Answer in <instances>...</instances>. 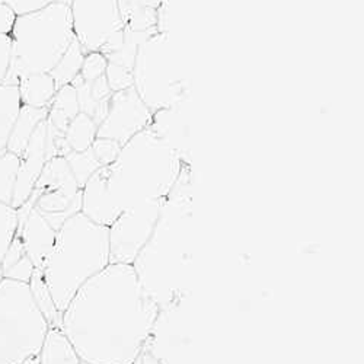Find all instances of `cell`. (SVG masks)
Returning <instances> with one entry per match:
<instances>
[{"label": "cell", "mask_w": 364, "mask_h": 364, "mask_svg": "<svg viewBox=\"0 0 364 364\" xmlns=\"http://www.w3.org/2000/svg\"><path fill=\"white\" fill-rule=\"evenodd\" d=\"M72 25L83 51H100L104 44L124 28L117 0H70Z\"/></svg>", "instance_id": "30bf717a"}, {"label": "cell", "mask_w": 364, "mask_h": 364, "mask_svg": "<svg viewBox=\"0 0 364 364\" xmlns=\"http://www.w3.org/2000/svg\"><path fill=\"white\" fill-rule=\"evenodd\" d=\"M18 210L9 204L0 203V268L18 230Z\"/></svg>", "instance_id": "d4e9b609"}, {"label": "cell", "mask_w": 364, "mask_h": 364, "mask_svg": "<svg viewBox=\"0 0 364 364\" xmlns=\"http://www.w3.org/2000/svg\"><path fill=\"white\" fill-rule=\"evenodd\" d=\"M4 2L15 12V15H25L29 12L40 11L55 0H4Z\"/></svg>", "instance_id": "f546056e"}, {"label": "cell", "mask_w": 364, "mask_h": 364, "mask_svg": "<svg viewBox=\"0 0 364 364\" xmlns=\"http://www.w3.org/2000/svg\"><path fill=\"white\" fill-rule=\"evenodd\" d=\"M18 89L22 105L34 108H48L57 92V86L50 73L25 76L19 80Z\"/></svg>", "instance_id": "2e32d148"}, {"label": "cell", "mask_w": 364, "mask_h": 364, "mask_svg": "<svg viewBox=\"0 0 364 364\" xmlns=\"http://www.w3.org/2000/svg\"><path fill=\"white\" fill-rule=\"evenodd\" d=\"M98 124L89 115L79 112L66 129L65 140L72 151H85L90 149L97 139Z\"/></svg>", "instance_id": "ffe728a7"}, {"label": "cell", "mask_w": 364, "mask_h": 364, "mask_svg": "<svg viewBox=\"0 0 364 364\" xmlns=\"http://www.w3.org/2000/svg\"><path fill=\"white\" fill-rule=\"evenodd\" d=\"M38 364H83L62 328H48L38 354Z\"/></svg>", "instance_id": "e0dca14e"}, {"label": "cell", "mask_w": 364, "mask_h": 364, "mask_svg": "<svg viewBox=\"0 0 364 364\" xmlns=\"http://www.w3.org/2000/svg\"><path fill=\"white\" fill-rule=\"evenodd\" d=\"M191 173L188 164L166 197L151 236L133 267L141 287L164 312L178 300L188 259L191 222Z\"/></svg>", "instance_id": "3957f363"}, {"label": "cell", "mask_w": 364, "mask_h": 364, "mask_svg": "<svg viewBox=\"0 0 364 364\" xmlns=\"http://www.w3.org/2000/svg\"><path fill=\"white\" fill-rule=\"evenodd\" d=\"M11 51H12L11 36L0 34V85L5 83V79L9 73Z\"/></svg>", "instance_id": "4dcf8cb0"}, {"label": "cell", "mask_w": 364, "mask_h": 364, "mask_svg": "<svg viewBox=\"0 0 364 364\" xmlns=\"http://www.w3.org/2000/svg\"><path fill=\"white\" fill-rule=\"evenodd\" d=\"M85 55L86 53L75 38L70 47L68 48V51L63 54L62 58L58 60V63L50 72L57 89L70 85L79 76Z\"/></svg>", "instance_id": "7402d4cb"}, {"label": "cell", "mask_w": 364, "mask_h": 364, "mask_svg": "<svg viewBox=\"0 0 364 364\" xmlns=\"http://www.w3.org/2000/svg\"><path fill=\"white\" fill-rule=\"evenodd\" d=\"M18 85H0V155L8 151V141L21 109Z\"/></svg>", "instance_id": "d6986e66"}, {"label": "cell", "mask_w": 364, "mask_h": 364, "mask_svg": "<svg viewBox=\"0 0 364 364\" xmlns=\"http://www.w3.org/2000/svg\"><path fill=\"white\" fill-rule=\"evenodd\" d=\"M28 200L55 230L69 218L80 213L82 188L65 156H54L47 161Z\"/></svg>", "instance_id": "ba28073f"}, {"label": "cell", "mask_w": 364, "mask_h": 364, "mask_svg": "<svg viewBox=\"0 0 364 364\" xmlns=\"http://www.w3.org/2000/svg\"><path fill=\"white\" fill-rule=\"evenodd\" d=\"M34 269L36 267L31 262V259H29L26 255H22L14 265L2 271V277L22 282V283H29Z\"/></svg>", "instance_id": "f1b7e54d"}, {"label": "cell", "mask_w": 364, "mask_h": 364, "mask_svg": "<svg viewBox=\"0 0 364 364\" xmlns=\"http://www.w3.org/2000/svg\"><path fill=\"white\" fill-rule=\"evenodd\" d=\"M11 68L4 85H18L25 76L50 73L75 40L70 0L18 15L9 34Z\"/></svg>", "instance_id": "5b68a950"}, {"label": "cell", "mask_w": 364, "mask_h": 364, "mask_svg": "<svg viewBox=\"0 0 364 364\" xmlns=\"http://www.w3.org/2000/svg\"><path fill=\"white\" fill-rule=\"evenodd\" d=\"M124 26L130 31H159L161 0H117Z\"/></svg>", "instance_id": "5bb4252c"}, {"label": "cell", "mask_w": 364, "mask_h": 364, "mask_svg": "<svg viewBox=\"0 0 364 364\" xmlns=\"http://www.w3.org/2000/svg\"><path fill=\"white\" fill-rule=\"evenodd\" d=\"M80 112L76 89L73 85H66L57 89V92L48 107L47 123L57 132H66L70 121Z\"/></svg>", "instance_id": "ac0fdd59"}, {"label": "cell", "mask_w": 364, "mask_h": 364, "mask_svg": "<svg viewBox=\"0 0 364 364\" xmlns=\"http://www.w3.org/2000/svg\"><path fill=\"white\" fill-rule=\"evenodd\" d=\"M165 200H147L124 210L109 226L111 262L132 264L151 236Z\"/></svg>", "instance_id": "9c48e42d"}, {"label": "cell", "mask_w": 364, "mask_h": 364, "mask_svg": "<svg viewBox=\"0 0 364 364\" xmlns=\"http://www.w3.org/2000/svg\"><path fill=\"white\" fill-rule=\"evenodd\" d=\"M65 158L80 188L86 184V181L101 168V164L95 158L92 149H87L85 151H70Z\"/></svg>", "instance_id": "cb8c5ba5"}, {"label": "cell", "mask_w": 364, "mask_h": 364, "mask_svg": "<svg viewBox=\"0 0 364 364\" xmlns=\"http://www.w3.org/2000/svg\"><path fill=\"white\" fill-rule=\"evenodd\" d=\"M121 147L123 146H121L119 143L109 140V139H101V137H97L95 141L92 143V146H90V149H92L94 155L98 159V162L101 164V166H107V165L112 164L117 159Z\"/></svg>", "instance_id": "83f0119b"}, {"label": "cell", "mask_w": 364, "mask_h": 364, "mask_svg": "<svg viewBox=\"0 0 364 364\" xmlns=\"http://www.w3.org/2000/svg\"><path fill=\"white\" fill-rule=\"evenodd\" d=\"M107 66H108V60L102 53H100V51L87 53L83 58L79 76L85 82H94L105 75Z\"/></svg>", "instance_id": "484cf974"}, {"label": "cell", "mask_w": 364, "mask_h": 364, "mask_svg": "<svg viewBox=\"0 0 364 364\" xmlns=\"http://www.w3.org/2000/svg\"><path fill=\"white\" fill-rule=\"evenodd\" d=\"M28 286H29V290H31V294H33L36 305L38 306L40 312L43 314V316L48 322V326L50 328H60V325H62V314L58 312V309L55 306V303H54V300L51 297V293L47 287V283L44 280L41 269H38V268L34 269L31 280H29Z\"/></svg>", "instance_id": "44dd1931"}, {"label": "cell", "mask_w": 364, "mask_h": 364, "mask_svg": "<svg viewBox=\"0 0 364 364\" xmlns=\"http://www.w3.org/2000/svg\"><path fill=\"white\" fill-rule=\"evenodd\" d=\"M48 328L28 283L0 280V364H22L37 357Z\"/></svg>", "instance_id": "8992f818"}, {"label": "cell", "mask_w": 364, "mask_h": 364, "mask_svg": "<svg viewBox=\"0 0 364 364\" xmlns=\"http://www.w3.org/2000/svg\"><path fill=\"white\" fill-rule=\"evenodd\" d=\"M186 164L176 147L147 127L121 147L112 164L86 181L80 213L109 228L134 204L166 200Z\"/></svg>", "instance_id": "7a4b0ae2"}, {"label": "cell", "mask_w": 364, "mask_h": 364, "mask_svg": "<svg viewBox=\"0 0 364 364\" xmlns=\"http://www.w3.org/2000/svg\"><path fill=\"white\" fill-rule=\"evenodd\" d=\"M47 119L37 127L29 139L23 154L19 156V169L16 176L12 207L19 208L31 197L37 181L47 164Z\"/></svg>", "instance_id": "7c38bea8"}, {"label": "cell", "mask_w": 364, "mask_h": 364, "mask_svg": "<svg viewBox=\"0 0 364 364\" xmlns=\"http://www.w3.org/2000/svg\"><path fill=\"white\" fill-rule=\"evenodd\" d=\"M15 19V12L4 2V0H0V34L9 36L12 33Z\"/></svg>", "instance_id": "1f68e13d"}, {"label": "cell", "mask_w": 364, "mask_h": 364, "mask_svg": "<svg viewBox=\"0 0 364 364\" xmlns=\"http://www.w3.org/2000/svg\"><path fill=\"white\" fill-rule=\"evenodd\" d=\"M133 87L151 112L181 105L187 95L168 36L151 34L140 47L133 66Z\"/></svg>", "instance_id": "52a82bcc"}, {"label": "cell", "mask_w": 364, "mask_h": 364, "mask_svg": "<svg viewBox=\"0 0 364 364\" xmlns=\"http://www.w3.org/2000/svg\"><path fill=\"white\" fill-rule=\"evenodd\" d=\"M105 77L112 92H119V90L133 87V70L124 66L108 62Z\"/></svg>", "instance_id": "4316f807"}, {"label": "cell", "mask_w": 364, "mask_h": 364, "mask_svg": "<svg viewBox=\"0 0 364 364\" xmlns=\"http://www.w3.org/2000/svg\"><path fill=\"white\" fill-rule=\"evenodd\" d=\"M111 264L109 228L83 213L69 218L57 230L55 242L41 271L51 297L63 314L77 290Z\"/></svg>", "instance_id": "277c9868"}, {"label": "cell", "mask_w": 364, "mask_h": 364, "mask_svg": "<svg viewBox=\"0 0 364 364\" xmlns=\"http://www.w3.org/2000/svg\"><path fill=\"white\" fill-rule=\"evenodd\" d=\"M19 169V156L11 151L0 155V203L12 205L16 176Z\"/></svg>", "instance_id": "603a6c76"}, {"label": "cell", "mask_w": 364, "mask_h": 364, "mask_svg": "<svg viewBox=\"0 0 364 364\" xmlns=\"http://www.w3.org/2000/svg\"><path fill=\"white\" fill-rule=\"evenodd\" d=\"M16 233L21 236L25 255L31 259L36 268L41 269L48 254L51 252L57 230L34 207L25 218H19Z\"/></svg>", "instance_id": "4fadbf2b"}, {"label": "cell", "mask_w": 364, "mask_h": 364, "mask_svg": "<svg viewBox=\"0 0 364 364\" xmlns=\"http://www.w3.org/2000/svg\"><path fill=\"white\" fill-rule=\"evenodd\" d=\"M151 117L154 112L144 104L134 87L112 92L107 115L98 126L97 137L109 139L124 146L150 126Z\"/></svg>", "instance_id": "8fae6325"}, {"label": "cell", "mask_w": 364, "mask_h": 364, "mask_svg": "<svg viewBox=\"0 0 364 364\" xmlns=\"http://www.w3.org/2000/svg\"><path fill=\"white\" fill-rule=\"evenodd\" d=\"M162 315L132 264L111 262L62 314V331L85 364H134Z\"/></svg>", "instance_id": "6da1fadb"}, {"label": "cell", "mask_w": 364, "mask_h": 364, "mask_svg": "<svg viewBox=\"0 0 364 364\" xmlns=\"http://www.w3.org/2000/svg\"><path fill=\"white\" fill-rule=\"evenodd\" d=\"M22 364H38V355H37V357H34V358H29L28 361L22 363Z\"/></svg>", "instance_id": "d6a6232c"}, {"label": "cell", "mask_w": 364, "mask_h": 364, "mask_svg": "<svg viewBox=\"0 0 364 364\" xmlns=\"http://www.w3.org/2000/svg\"><path fill=\"white\" fill-rule=\"evenodd\" d=\"M48 108H34L29 105H21L19 114L15 119V124L8 141V151L21 156L29 139L34 134L37 127L47 119Z\"/></svg>", "instance_id": "9a60e30c"}]
</instances>
